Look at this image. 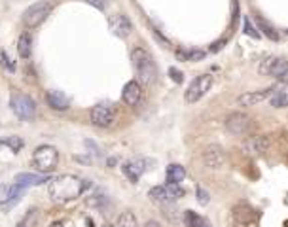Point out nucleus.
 <instances>
[{
    "mask_svg": "<svg viewBox=\"0 0 288 227\" xmlns=\"http://www.w3.org/2000/svg\"><path fill=\"white\" fill-rule=\"evenodd\" d=\"M17 227H27V226H25V224H19V226H17Z\"/></svg>",
    "mask_w": 288,
    "mask_h": 227,
    "instance_id": "obj_38",
    "label": "nucleus"
},
{
    "mask_svg": "<svg viewBox=\"0 0 288 227\" xmlns=\"http://www.w3.org/2000/svg\"><path fill=\"white\" fill-rule=\"evenodd\" d=\"M169 74H171L173 82H176V84H182V80H184V76H182L180 70H176V68H169Z\"/></svg>",
    "mask_w": 288,
    "mask_h": 227,
    "instance_id": "obj_33",
    "label": "nucleus"
},
{
    "mask_svg": "<svg viewBox=\"0 0 288 227\" xmlns=\"http://www.w3.org/2000/svg\"><path fill=\"white\" fill-rule=\"evenodd\" d=\"M87 185H89V182L82 180L76 174H59V176L50 178L48 193L55 203H68V201H74L84 193Z\"/></svg>",
    "mask_w": 288,
    "mask_h": 227,
    "instance_id": "obj_1",
    "label": "nucleus"
},
{
    "mask_svg": "<svg viewBox=\"0 0 288 227\" xmlns=\"http://www.w3.org/2000/svg\"><path fill=\"white\" fill-rule=\"evenodd\" d=\"M224 44H226V40H220V42L213 44V47H211V51H218V49H222V47H224Z\"/></svg>",
    "mask_w": 288,
    "mask_h": 227,
    "instance_id": "obj_34",
    "label": "nucleus"
},
{
    "mask_svg": "<svg viewBox=\"0 0 288 227\" xmlns=\"http://www.w3.org/2000/svg\"><path fill=\"white\" fill-rule=\"evenodd\" d=\"M0 146H2V140H0Z\"/></svg>",
    "mask_w": 288,
    "mask_h": 227,
    "instance_id": "obj_40",
    "label": "nucleus"
},
{
    "mask_svg": "<svg viewBox=\"0 0 288 227\" xmlns=\"http://www.w3.org/2000/svg\"><path fill=\"white\" fill-rule=\"evenodd\" d=\"M0 65L4 66V68H8L10 72H13V70H15V66H13V63L10 61V57L6 55V51H4V49H0Z\"/></svg>",
    "mask_w": 288,
    "mask_h": 227,
    "instance_id": "obj_30",
    "label": "nucleus"
},
{
    "mask_svg": "<svg viewBox=\"0 0 288 227\" xmlns=\"http://www.w3.org/2000/svg\"><path fill=\"white\" fill-rule=\"evenodd\" d=\"M262 72H269L277 82L281 84H288V61L283 59V57H277V59H267L266 65H262L260 68Z\"/></svg>",
    "mask_w": 288,
    "mask_h": 227,
    "instance_id": "obj_8",
    "label": "nucleus"
},
{
    "mask_svg": "<svg viewBox=\"0 0 288 227\" xmlns=\"http://www.w3.org/2000/svg\"><path fill=\"white\" fill-rule=\"evenodd\" d=\"M89 6H93V8H97V10H105L108 4V0H86Z\"/></svg>",
    "mask_w": 288,
    "mask_h": 227,
    "instance_id": "obj_32",
    "label": "nucleus"
},
{
    "mask_svg": "<svg viewBox=\"0 0 288 227\" xmlns=\"http://www.w3.org/2000/svg\"><path fill=\"white\" fill-rule=\"evenodd\" d=\"M256 25H258V31H262L260 34H266L269 40H273V42H277L279 40V33L266 21V19H262V17H256Z\"/></svg>",
    "mask_w": 288,
    "mask_h": 227,
    "instance_id": "obj_21",
    "label": "nucleus"
},
{
    "mask_svg": "<svg viewBox=\"0 0 288 227\" xmlns=\"http://www.w3.org/2000/svg\"><path fill=\"white\" fill-rule=\"evenodd\" d=\"M108 25H110L112 34L117 36V38H127L129 34H131V31H133L131 21H129L125 15H121V13H117V15H114V17H110Z\"/></svg>",
    "mask_w": 288,
    "mask_h": 227,
    "instance_id": "obj_13",
    "label": "nucleus"
},
{
    "mask_svg": "<svg viewBox=\"0 0 288 227\" xmlns=\"http://www.w3.org/2000/svg\"><path fill=\"white\" fill-rule=\"evenodd\" d=\"M32 161H34V167L40 171L42 174H48L55 171L57 163H59V151L55 150L54 146H38L34 153H32Z\"/></svg>",
    "mask_w": 288,
    "mask_h": 227,
    "instance_id": "obj_3",
    "label": "nucleus"
},
{
    "mask_svg": "<svg viewBox=\"0 0 288 227\" xmlns=\"http://www.w3.org/2000/svg\"><path fill=\"white\" fill-rule=\"evenodd\" d=\"M2 144H6L8 148H11V151H19L23 148V138L21 136H8V138H4Z\"/></svg>",
    "mask_w": 288,
    "mask_h": 227,
    "instance_id": "obj_26",
    "label": "nucleus"
},
{
    "mask_svg": "<svg viewBox=\"0 0 288 227\" xmlns=\"http://www.w3.org/2000/svg\"><path fill=\"white\" fill-rule=\"evenodd\" d=\"M144 227H161V226L158 224V222H156V220H150V222H146V224H144Z\"/></svg>",
    "mask_w": 288,
    "mask_h": 227,
    "instance_id": "obj_35",
    "label": "nucleus"
},
{
    "mask_svg": "<svg viewBox=\"0 0 288 227\" xmlns=\"http://www.w3.org/2000/svg\"><path fill=\"white\" fill-rule=\"evenodd\" d=\"M11 203V184H0V205Z\"/></svg>",
    "mask_w": 288,
    "mask_h": 227,
    "instance_id": "obj_27",
    "label": "nucleus"
},
{
    "mask_svg": "<svg viewBox=\"0 0 288 227\" xmlns=\"http://www.w3.org/2000/svg\"><path fill=\"white\" fill-rule=\"evenodd\" d=\"M211 86H213V76H211V74L197 76L192 84H190V87L186 89V95H184L186 102L193 104V102L201 100V98L207 95V91L211 89Z\"/></svg>",
    "mask_w": 288,
    "mask_h": 227,
    "instance_id": "obj_6",
    "label": "nucleus"
},
{
    "mask_svg": "<svg viewBox=\"0 0 288 227\" xmlns=\"http://www.w3.org/2000/svg\"><path fill=\"white\" fill-rule=\"evenodd\" d=\"M131 61H133V68H135L140 82L144 86H152L158 78V68L154 63V57L144 47H135L131 51Z\"/></svg>",
    "mask_w": 288,
    "mask_h": 227,
    "instance_id": "obj_2",
    "label": "nucleus"
},
{
    "mask_svg": "<svg viewBox=\"0 0 288 227\" xmlns=\"http://www.w3.org/2000/svg\"><path fill=\"white\" fill-rule=\"evenodd\" d=\"M182 220H184V226L186 227H201L203 222H205V220H203L197 212H193V210H186Z\"/></svg>",
    "mask_w": 288,
    "mask_h": 227,
    "instance_id": "obj_24",
    "label": "nucleus"
},
{
    "mask_svg": "<svg viewBox=\"0 0 288 227\" xmlns=\"http://www.w3.org/2000/svg\"><path fill=\"white\" fill-rule=\"evenodd\" d=\"M140 97H142V87L137 80H131L123 86V91H121V98L123 102L129 104V106H137L139 104Z\"/></svg>",
    "mask_w": 288,
    "mask_h": 227,
    "instance_id": "obj_14",
    "label": "nucleus"
},
{
    "mask_svg": "<svg viewBox=\"0 0 288 227\" xmlns=\"http://www.w3.org/2000/svg\"><path fill=\"white\" fill-rule=\"evenodd\" d=\"M203 161L209 169H220L226 163V153L218 144H211L207 150L203 151Z\"/></svg>",
    "mask_w": 288,
    "mask_h": 227,
    "instance_id": "obj_11",
    "label": "nucleus"
},
{
    "mask_svg": "<svg viewBox=\"0 0 288 227\" xmlns=\"http://www.w3.org/2000/svg\"><path fill=\"white\" fill-rule=\"evenodd\" d=\"M46 100H48V104H50V108L54 110H59V112H63L70 106V98L64 95L63 91H48L46 93Z\"/></svg>",
    "mask_w": 288,
    "mask_h": 227,
    "instance_id": "obj_16",
    "label": "nucleus"
},
{
    "mask_svg": "<svg viewBox=\"0 0 288 227\" xmlns=\"http://www.w3.org/2000/svg\"><path fill=\"white\" fill-rule=\"evenodd\" d=\"M275 93V87H267V89H262V91H248V93H243L241 97L237 98V102L241 106H256L260 102H264L267 97H271Z\"/></svg>",
    "mask_w": 288,
    "mask_h": 227,
    "instance_id": "obj_12",
    "label": "nucleus"
},
{
    "mask_svg": "<svg viewBox=\"0 0 288 227\" xmlns=\"http://www.w3.org/2000/svg\"><path fill=\"white\" fill-rule=\"evenodd\" d=\"M116 227H139V224H137V216L133 214V212H121L119 214V218H117L116 222Z\"/></svg>",
    "mask_w": 288,
    "mask_h": 227,
    "instance_id": "obj_23",
    "label": "nucleus"
},
{
    "mask_svg": "<svg viewBox=\"0 0 288 227\" xmlns=\"http://www.w3.org/2000/svg\"><path fill=\"white\" fill-rule=\"evenodd\" d=\"M148 167H146V161L144 159H135V161H129L123 165V173L127 176L129 180L135 184V182H139L140 174L144 173Z\"/></svg>",
    "mask_w": 288,
    "mask_h": 227,
    "instance_id": "obj_17",
    "label": "nucleus"
},
{
    "mask_svg": "<svg viewBox=\"0 0 288 227\" xmlns=\"http://www.w3.org/2000/svg\"><path fill=\"white\" fill-rule=\"evenodd\" d=\"M91 123L97 127H110L114 123V110L108 104H97L91 108Z\"/></svg>",
    "mask_w": 288,
    "mask_h": 227,
    "instance_id": "obj_10",
    "label": "nucleus"
},
{
    "mask_svg": "<svg viewBox=\"0 0 288 227\" xmlns=\"http://www.w3.org/2000/svg\"><path fill=\"white\" fill-rule=\"evenodd\" d=\"M10 106L13 114L21 119H34L36 118V102L25 93H13L10 98Z\"/></svg>",
    "mask_w": 288,
    "mask_h": 227,
    "instance_id": "obj_5",
    "label": "nucleus"
},
{
    "mask_svg": "<svg viewBox=\"0 0 288 227\" xmlns=\"http://www.w3.org/2000/svg\"><path fill=\"white\" fill-rule=\"evenodd\" d=\"M271 106H275V108H285L288 106V97L285 91H277L275 89V93L271 95Z\"/></svg>",
    "mask_w": 288,
    "mask_h": 227,
    "instance_id": "obj_25",
    "label": "nucleus"
},
{
    "mask_svg": "<svg viewBox=\"0 0 288 227\" xmlns=\"http://www.w3.org/2000/svg\"><path fill=\"white\" fill-rule=\"evenodd\" d=\"M31 51H32V38L29 33H23L17 40V53L19 57L23 59H29L31 57Z\"/></svg>",
    "mask_w": 288,
    "mask_h": 227,
    "instance_id": "obj_20",
    "label": "nucleus"
},
{
    "mask_svg": "<svg viewBox=\"0 0 288 227\" xmlns=\"http://www.w3.org/2000/svg\"><path fill=\"white\" fill-rule=\"evenodd\" d=\"M44 182H50V178L46 174H34V173H19L15 176V184L29 187V185H38Z\"/></svg>",
    "mask_w": 288,
    "mask_h": 227,
    "instance_id": "obj_18",
    "label": "nucleus"
},
{
    "mask_svg": "<svg viewBox=\"0 0 288 227\" xmlns=\"http://www.w3.org/2000/svg\"><path fill=\"white\" fill-rule=\"evenodd\" d=\"M269 148V140L266 136H250L243 142V151L246 155H262Z\"/></svg>",
    "mask_w": 288,
    "mask_h": 227,
    "instance_id": "obj_15",
    "label": "nucleus"
},
{
    "mask_svg": "<svg viewBox=\"0 0 288 227\" xmlns=\"http://www.w3.org/2000/svg\"><path fill=\"white\" fill-rule=\"evenodd\" d=\"M195 195H197V203L199 205H209V201H211V197H209V191H205L203 187H197L195 189Z\"/></svg>",
    "mask_w": 288,
    "mask_h": 227,
    "instance_id": "obj_29",
    "label": "nucleus"
},
{
    "mask_svg": "<svg viewBox=\"0 0 288 227\" xmlns=\"http://www.w3.org/2000/svg\"><path fill=\"white\" fill-rule=\"evenodd\" d=\"M54 10V4L50 0H40V2H34L32 6H29L27 10L23 11V23L27 27H38L40 23H44L48 19V15Z\"/></svg>",
    "mask_w": 288,
    "mask_h": 227,
    "instance_id": "obj_4",
    "label": "nucleus"
},
{
    "mask_svg": "<svg viewBox=\"0 0 288 227\" xmlns=\"http://www.w3.org/2000/svg\"><path fill=\"white\" fill-rule=\"evenodd\" d=\"M287 36H288V29H287Z\"/></svg>",
    "mask_w": 288,
    "mask_h": 227,
    "instance_id": "obj_39",
    "label": "nucleus"
},
{
    "mask_svg": "<svg viewBox=\"0 0 288 227\" xmlns=\"http://www.w3.org/2000/svg\"><path fill=\"white\" fill-rule=\"evenodd\" d=\"M148 197L156 203H173L176 199L184 197V189L180 184H165V185H156L150 189Z\"/></svg>",
    "mask_w": 288,
    "mask_h": 227,
    "instance_id": "obj_7",
    "label": "nucleus"
},
{
    "mask_svg": "<svg viewBox=\"0 0 288 227\" xmlns=\"http://www.w3.org/2000/svg\"><path fill=\"white\" fill-rule=\"evenodd\" d=\"M201 227H211V226H209V224H207V222H203V226Z\"/></svg>",
    "mask_w": 288,
    "mask_h": 227,
    "instance_id": "obj_36",
    "label": "nucleus"
},
{
    "mask_svg": "<svg viewBox=\"0 0 288 227\" xmlns=\"http://www.w3.org/2000/svg\"><path fill=\"white\" fill-rule=\"evenodd\" d=\"M93 197H95V199H91V197H89V199H87V205H91V206H101L103 205V203H105V201H107V197H103V195H93Z\"/></svg>",
    "mask_w": 288,
    "mask_h": 227,
    "instance_id": "obj_31",
    "label": "nucleus"
},
{
    "mask_svg": "<svg viewBox=\"0 0 288 227\" xmlns=\"http://www.w3.org/2000/svg\"><path fill=\"white\" fill-rule=\"evenodd\" d=\"M103 227H114V226H110V224H105V226H103Z\"/></svg>",
    "mask_w": 288,
    "mask_h": 227,
    "instance_id": "obj_37",
    "label": "nucleus"
},
{
    "mask_svg": "<svg viewBox=\"0 0 288 227\" xmlns=\"http://www.w3.org/2000/svg\"><path fill=\"white\" fill-rule=\"evenodd\" d=\"M243 25H245V31H243V33H245L246 36H250V38H260V36H262V34L258 33L256 29L252 27V23H250V17H245V19H243Z\"/></svg>",
    "mask_w": 288,
    "mask_h": 227,
    "instance_id": "obj_28",
    "label": "nucleus"
},
{
    "mask_svg": "<svg viewBox=\"0 0 288 227\" xmlns=\"http://www.w3.org/2000/svg\"><path fill=\"white\" fill-rule=\"evenodd\" d=\"M226 129L231 135H246L250 131V118L243 112H233L226 118Z\"/></svg>",
    "mask_w": 288,
    "mask_h": 227,
    "instance_id": "obj_9",
    "label": "nucleus"
},
{
    "mask_svg": "<svg viewBox=\"0 0 288 227\" xmlns=\"http://www.w3.org/2000/svg\"><path fill=\"white\" fill-rule=\"evenodd\" d=\"M176 57L180 61H201V59H205V51H201V49H178Z\"/></svg>",
    "mask_w": 288,
    "mask_h": 227,
    "instance_id": "obj_22",
    "label": "nucleus"
},
{
    "mask_svg": "<svg viewBox=\"0 0 288 227\" xmlns=\"http://www.w3.org/2000/svg\"><path fill=\"white\" fill-rule=\"evenodd\" d=\"M167 184H180L182 180L186 178V171H184V167L182 165H176V163H173L167 167Z\"/></svg>",
    "mask_w": 288,
    "mask_h": 227,
    "instance_id": "obj_19",
    "label": "nucleus"
}]
</instances>
